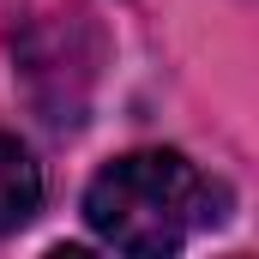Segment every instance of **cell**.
I'll use <instances>...</instances> for the list:
<instances>
[{"mask_svg":"<svg viewBox=\"0 0 259 259\" xmlns=\"http://www.w3.org/2000/svg\"><path fill=\"white\" fill-rule=\"evenodd\" d=\"M211 199L217 193L181 151H127L84 187V223L121 253L157 259L217 217Z\"/></svg>","mask_w":259,"mask_h":259,"instance_id":"6da1fadb","label":"cell"},{"mask_svg":"<svg viewBox=\"0 0 259 259\" xmlns=\"http://www.w3.org/2000/svg\"><path fill=\"white\" fill-rule=\"evenodd\" d=\"M18 78H24V91H30V103L42 109L49 127H78L84 103H91V78H97V30L78 12L49 18L42 30L24 36Z\"/></svg>","mask_w":259,"mask_h":259,"instance_id":"7a4b0ae2","label":"cell"},{"mask_svg":"<svg viewBox=\"0 0 259 259\" xmlns=\"http://www.w3.org/2000/svg\"><path fill=\"white\" fill-rule=\"evenodd\" d=\"M36 205H42V169H36V157L12 133H0V235L24 229L36 217Z\"/></svg>","mask_w":259,"mask_h":259,"instance_id":"3957f363","label":"cell"}]
</instances>
